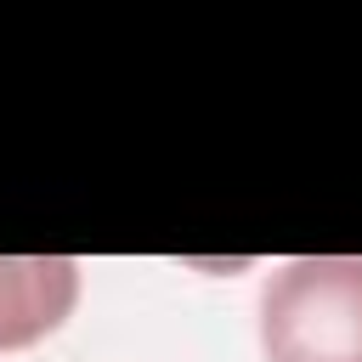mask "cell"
<instances>
[{"label":"cell","mask_w":362,"mask_h":362,"mask_svg":"<svg viewBox=\"0 0 362 362\" xmlns=\"http://www.w3.org/2000/svg\"><path fill=\"white\" fill-rule=\"evenodd\" d=\"M79 300V260L0 255V351H23L68 322Z\"/></svg>","instance_id":"2"},{"label":"cell","mask_w":362,"mask_h":362,"mask_svg":"<svg viewBox=\"0 0 362 362\" xmlns=\"http://www.w3.org/2000/svg\"><path fill=\"white\" fill-rule=\"evenodd\" d=\"M266 362H362V255H300L260 294Z\"/></svg>","instance_id":"1"}]
</instances>
